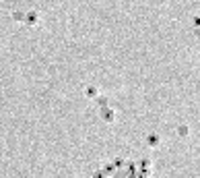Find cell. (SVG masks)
<instances>
[{"label":"cell","mask_w":200,"mask_h":178,"mask_svg":"<svg viewBox=\"0 0 200 178\" xmlns=\"http://www.w3.org/2000/svg\"><path fill=\"white\" fill-rule=\"evenodd\" d=\"M25 19H27V23H31V25H33L35 21H37V12H35V11H29L27 15H25Z\"/></svg>","instance_id":"cell-1"}]
</instances>
